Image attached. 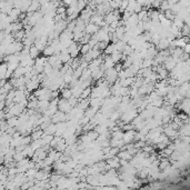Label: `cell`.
<instances>
[{
    "label": "cell",
    "instance_id": "3957f363",
    "mask_svg": "<svg viewBox=\"0 0 190 190\" xmlns=\"http://www.w3.org/2000/svg\"><path fill=\"white\" fill-rule=\"evenodd\" d=\"M100 30V28H99V26L95 25V24H88L87 25V27H86V30H85V32L87 33V35H96L97 32Z\"/></svg>",
    "mask_w": 190,
    "mask_h": 190
},
{
    "label": "cell",
    "instance_id": "52a82bcc",
    "mask_svg": "<svg viewBox=\"0 0 190 190\" xmlns=\"http://www.w3.org/2000/svg\"><path fill=\"white\" fill-rule=\"evenodd\" d=\"M90 94H91V89H90V87L87 89H85L83 92V95H81V97H80V100H81V99H88Z\"/></svg>",
    "mask_w": 190,
    "mask_h": 190
},
{
    "label": "cell",
    "instance_id": "6da1fadb",
    "mask_svg": "<svg viewBox=\"0 0 190 190\" xmlns=\"http://www.w3.org/2000/svg\"><path fill=\"white\" fill-rule=\"evenodd\" d=\"M58 109H59V111H61V112H64V114H70V112L72 111L74 107L70 105L68 100H66V99H59Z\"/></svg>",
    "mask_w": 190,
    "mask_h": 190
},
{
    "label": "cell",
    "instance_id": "5b68a950",
    "mask_svg": "<svg viewBox=\"0 0 190 190\" xmlns=\"http://www.w3.org/2000/svg\"><path fill=\"white\" fill-rule=\"evenodd\" d=\"M61 96H62V99H66V100H69L71 97H74V95H72V90L70 88H67V89H63L62 90V94H61Z\"/></svg>",
    "mask_w": 190,
    "mask_h": 190
},
{
    "label": "cell",
    "instance_id": "7a4b0ae2",
    "mask_svg": "<svg viewBox=\"0 0 190 190\" xmlns=\"http://www.w3.org/2000/svg\"><path fill=\"white\" fill-rule=\"evenodd\" d=\"M135 118H137V111L133 110V109L127 111L125 114H122V116H121V119L125 121V122H129V121H131V120L133 121Z\"/></svg>",
    "mask_w": 190,
    "mask_h": 190
},
{
    "label": "cell",
    "instance_id": "8992f818",
    "mask_svg": "<svg viewBox=\"0 0 190 190\" xmlns=\"http://www.w3.org/2000/svg\"><path fill=\"white\" fill-rule=\"evenodd\" d=\"M39 52H40V50H39L38 48L36 46H32L31 48H30V57L33 60H36L37 58H39Z\"/></svg>",
    "mask_w": 190,
    "mask_h": 190
},
{
    "label": "cell",
    "instance_id": "277c9868",
    "mask_svg": "<svg viewBox=\"0 0 190 190\" xmlns=\"http://www.w3.org/2000/svg\"><path fill=\"white\" fill-rule=\"evenodd\" d=\"M135 133L132 130H129V131H127L126 133H125V136H123V141H125V144H129V142H131L133 140V138H135Z\"/></svg>",
    "mask_w": 190,
    "mask_h": 190
}]
</instances>
